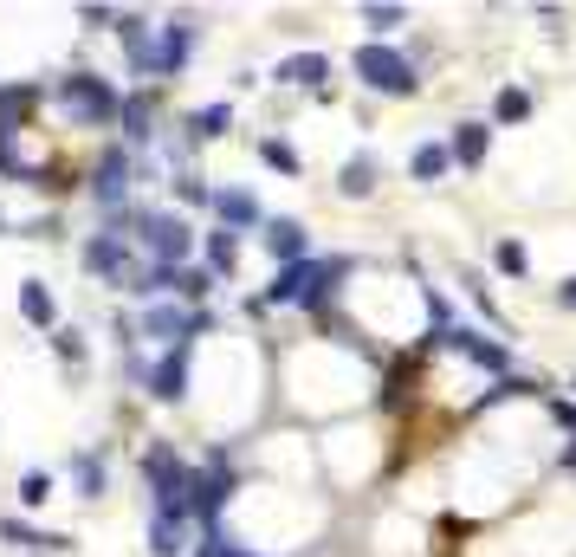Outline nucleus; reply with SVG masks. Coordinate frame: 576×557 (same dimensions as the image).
<instances>
[{"instance_id":"obj_1","label":"nucleus","mask_w":576,"mask_h":557,"mask_svg":"<svg viewBox=\"0 0 576 557\" xmlns=\"http://www.w3.org/2000/svg\"><path fill=\"white\" fill-rule=\"evenodd\" d=\"M350 273V260H298V266H285L279 285H272V305H318L324 298V285H337Z\"/></svg>"},{"instance_id":"obj_2","label":"nucleus","mask_w":576,"mask_h":557,"mask_svg":"<svg viewBox=\"0 0 576 557\" xmlns=\"http://www.w3.org/2000/svg\"><path fill=\"white\" fill-rule=\"evenodd\" d=\"M356 78H363L369 91H389V98H408V91L421 85L415 65H408L402 52H389V46H363L356 52Z\"/></svg>"},{"instance_id":"obj_3","label":"nucleus","mask_w":576,"mask_h":557,"mask_svg":"<svg viewBox=\"0 0 576 557\" xmlns=\"http://www.w3.org/2000/svg\"><path fill=\"white\" fill-rule=\"evenodd\" d=\"M149 480H156L162 512H169V519H182V512H188V480H195V473H188L169 447H149Z\"/></svg>"},{"instance_id":"obj_4","label":"nucleus","mask_w":576,"mask_h":557,"mask_svg":"<svg viewBox=\"0 0 576 557\" xmlns=\"http://www.w3.org/2000/svg\"><path fill=\"white\" fill-rule=\"evenodd\" d=\"M143 247L156 253V266H175L188 260V247H195V234H188V221H175V214H143Z\"/></svg>"},{"instance_id":"obj_5","label":"nucleus","mask_w":576,"mask_h":557,"mask_svg":"<svg viewBox=\"0 0 576 557\" xmlns=\"http://www.w3.org/2000/svg\"><path fill=\"white\" fill-rule=\"evenodd\" d=\"M59 98H65V111L91 117V124H104V117H117V111H123V104L111 98V85H98V78H91V72L65 78V85H59Z\"/></svg>"},{"instance_id":"obj_6","label":"nucleus","mask_w":576,"mask_h":557,"mask_svg":"<svg viewBox=\"0 0 576 557\" xmlns=\"http://www.w3.org/2000/svg\"><path fill=\"white\" fill-rule=\"evenodd\" d=\"M227 460H214L208 473H195V480H188V512H201V519L214 525V512H221V499H227Z\"/></svg>"},{"instance_id":"obj_7","label":"nucleus","mask_w":576,"mask_h":557,"mask_svg":"<svg viewBox=\"0 0 576 557\" xmlns=\"http://www.w3.org/2000/svg\"><path fill=\"white\" fill-rule=\"evenodd\" d=\"M182 383H188V350H169V357L156 363V376H149V396L175 402V396H182Z\"/></svg>"},{"instance_id":"obj_8","label":"nucleus","mask_w":576,"mask_h":557,"mask_svg":"<svg viewBox=\"0 0 576 557\" xmlns=\"http://www.w3.org/2000/svg\"><path fill=\"white\" fill-rule=\"evenodd\" d=\"M266 253L285 260V266H298V260H305V227H298V221H272L266 227Z\"/></svg>"},{"instance_id":"obj_9","label":"nucleus","mask_w":576,"mask_h":557,"mask_svg":"<svg viewBox=\"0 0 576 557\" xmlns=\"http://www.w3.org/2000/svg\"><path fill=\"white\" fill-rule=\"evenodd\" d=\"M214 214H221L227 234H233V227H253L259 221V201L246 195V188H221V195H214Z\"/></svg>"},{"instance_id":"obj_10","label":"nucleus","mask_w":576,"mask_h":557,"mask_svg":"<svg viewBox=\"0 0 576 557\" xmlns=\"http://www.w3.org/2000/svg\"><path fill=\"white\" fill-rule=\"evenodd\" d=\"M279 78L285 85H324V78H331V59H324V52H292V59L279 65Z\"/></svg>"},{"instance_id":"obj_11","label":"nucleus","mask_w":576,"mask_h":557,"mask_svg":"<svg viewBox=\"0 0 576 557\" xmlns=\"http://www.w3.org/2000/svg\"><path fill=\"white\" fill-rule=\"evenodd\" d=\"M447 156H454L460 169H479V162H486V124H460L454 143H447Z\"/></svg>"},{"instance_id":"obj_12","label":"nucleus","mask_w":576,"mask_h":557,"mask_svg":"<svg viewBox=\"0 0 576 557\" xmlns=\"http://www.w3.org/2000/svg\"><path fill=\"white\" fill-rule=\"evenodd\" d=\"M441 337H447L454 350H466L473 363H486V370H505V350H499V344H486L479 331H441Z\"/></svg>"},{"instance_id":"obj_13","label":"nucleus","mask_w":576,"mask_h":557,"mask_svg":"<svg viewBox=\"0 0 576 557\" xmlns=\"http://www.w3.org/2000/svg\"><path fill=\"white\" fill-rule=\"evenodd\" d=\"M447 169H454V156H447V143H421V149H415V182H441Z\"/></svg>"},{"instance_id":"obj_14","label":"nucleus","mask_w":576,"mask_h":557,"mask_svg":"<svg viewBox=\"0 0 576 557\" xmlns=\"http://www.w3.org/2000/svg\"><path fill=\"white\" fill-rule=\"evenodd\" d=\"M149 551H156V557H182V519L156 512V525H149Z\"/></svg>"},{"instance_id":"obj_15","label":"nucleus","mask_w":576,"mask_h":557,"mask_svg":"<svg viewBox=\"0 0 576 557\" xmlns=\"http://www.w3.org/2000/svg\"><path fill=\"white\" fill-rule=\"evenodd\" d=\"M123 188H130V162H123L117 149H111V156H104V169H98V195H104V201H117Z\"/></svg>"},{"instance_id":"obj_16","label":"nucleus","mask_w":576,"mask_h":557,"mask_svg":"<svg viewBox=\"0 0 576 557\" xmlns=\"http://www.w3.org/2000/svg\"><path fill=\"white\" fill-rule=\"evenodd\" d=\"M337 188H344V195H369V188H376V162H369V156H356L350 169H344V182H337Z\"/></svg>"},{"instance_id":"obj_17","label":"nucleus","mask_w":576,"mask_h":557,"mask_svg":"<svg viewBox=\"0 0 576 557\" xmlns=\"http://www.w3.org/2000/svg\"><path fill=\"white\" fill-rule=\"evenodd\" d=\"M492 117H499V124H525V117H531V98H525V91H499Z\"/></svg>"},{"instance_id":"obj_18","label":"nucleus","mask_w":576,"mask_h":557,"mask_svg":"<svg viewBox=\"0 0 576 557\" xmlns=\"http://www.w3.org/2000/svg\"><path fill=\"white\" fill-rule=\"evenodd\" d=\"M20 311L33 324H52V298H46V285H20Z\"/></svg>"},{"instance_id":"obj_19","label":"nucleus","mask_w":576,"mask_h":557,"mask_svg":"<svg viewBox=\"0 0 576 557\" xmlns=\"http://www.w3.org/2000/svg\"><path fill=\"white\" fill-rule=\"evenodd\" d=\"M233 260H240V240H233V234H214V240H208V266H214V273H233Z\"/></svg>"},{"instance_id":"obj_20","label":"nucleus","mask_w":576,"mask_h":557,"mask_svg":"<svg viewBox=\"0 0 576 557\" xmlns=\"http://www.w3.org/2000/svg\"><path fill=\"white\" fill-rule=\"evenodd\" d=\"M233 124L227 104H208V111H195V137H221V130Z\"/></svg>"},{"instance_id":"obj_21","label":"nucleus","mask_w":576,"mask_h":557,"mask_svg":"<svg viewBox=\"0 0 576 557\" xmlns=\"http://www.w3.org/2000/svg\"><path fill=\"white\" fill-rule=\"evenodd\" d=\"M259 156H266V162H272V169H285V175H298V149H292V143H279V137H266V143H259Z\"/></svg>"},{"instance_id":"obj_22","label":"nucleus","mask_w":576,"mask_h":557,"mask_svg":"<svg viewBox=\"0 0 576 557\" xmlns=\"http://www.w3.org/2000/svg\"><path fill=\"white\" fill-rule=\"evenodd\" d=\"M492 260H499V273H512V279H518V273H525V266H531L518 240H499V247H492Z\"/></svg>"},{"instance_id":"obj_23","label":"nucleus","mask_w":576,"mask_h":557,"mask_svg":"<svg viewBox=\"0 0 576 557\" xmlns=\"http://www.w3.org/2000/svg\"><path fill=\"white\" fill-rule=\"evenodd\" d=\"M98 273H123V253H117V240H91V253H85Z\"/></svg>"},{"instance_id":"obj_24","label":"nucleus","mask_w":576,"mask_h":557,"mask_svg":"<svg viewBox=\"0 0 576 557\" xmlns=\"http://www.w3.org/2000/svg\"><path fill=\"white\" fill-rule=\"evenodd\" d=\"M169 285H175V292H182V298H208V273H169Z\"/></svg>"},{"instance_id":"obj_25","label":"nucleus","mask_w":576,"mask_h":557,"mask_svg":"<svg viewBox=\"0 0 576 557\" xmlns=\"http://www.w3.org/2000/svg\"><path fill=\"white\" fill-rule=\"evenodd\" d=\"M20 499H26V506H39V499H52V480H46V473H26V480H20Z\"/></svg>"},{"instance_id":"obj_26","label":"nucleus","mask_w":576,"mask_h":557,"mask_svg":"<svg viewBox=\"0 0 576 557\" xmlns=\"http://www.w3.org/2000/svg\"><path fill=\"white\" fill-rule=\"evenodd\" d=\"M363 20L376 26V33H389V26H402V7H363Z\"/></svg>"},{"instance_id":"obj_27","label":"nucleus","mask_w":576,"mask_h":557,"mask_svg":"<svg viewBox=\"0 0 576 557\" xmlns=\"http://www.w3.org/2000/svg\"><path fill=\"white\" fill-rule=\"evenodd\" d=\"M551 415L564 421V428H576V402H551Z\"/></svg>"},{"instance_id":"obj_28","label":"nucleus","mask_w":576,"mask_h":557,"mask_svg":"<svg viewBox=\"0 0 576 557\" xmlns=\"http://www.w3.org/2000/svg\"><path fill=\"white\" fill-rule=\"evenodd\" d=\"M221 557H246V551H221Z\"/></svg>"}]
</instances>
